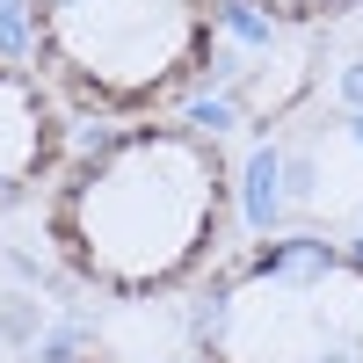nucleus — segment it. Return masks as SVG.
I'll return each instance as SVG.
<instances>
[{
  "instance_id": "f257e3e1",
  "label": "nucleus",
  "mask_w": 363,
  "mask_h": 363,
  "mask_svg": "<svg viewBox=\"0 0 363 363\" xmlns=\"http://www.w3.org/2000/svg\"><path fill=\"white\" fill-rule=\"evenodd\" d=\"M233 233V153L189 116H124L73 145L44 189V240L73 284L153 306L196 291Z\"/></svg>"
},
{
  "instance_id": "423d86ee",
  "label": "nucleus",
  "mask_w": 363,
  "mask_h": 363,
  "mask_svg": "<svg viewBox=\"0 0 363 363\" xmlns=\"http://www.w3.org/2000/svg\"><path fill=\"white\" fill-rule=\"evenodd\" d=\"M15 363H116V356L87 349V342H44V349H29V356H15Z\"/></svg>"
},
{
  "instance_id": "39448f33",
  "label": "nucleus",
  "mask_w": 363,
  "mask_h": 363,
  "mask_svg": "<svg viewBox=\"0 0 363 363\" xmlns=\"http://www.w3.org/2000/svg\"><path fill=\"white\" fill-rule=\"evenodd\" d=\"M247 15H262L269 29H320V22H342L356 15L363 0H240Z\"/></svg>"
},
{
  "instance_id": "f03ea898",
  "label": "nucleus",
  "mask_w": 363,
  "mask_h": 363,
  "mask_svg": "<svg viewBox=\"0 0 363 363\" xmlns=\"http://www.w3.org/2000/svg\"><path fill=\"white\" fill-rule=\"evenodd\" d=\"M196 363H363V247L262 233L203 269L189 306Z\"/></svg>"
},
{
  "instance_id": "20e7f679",
  "label": "nucleus",
  "mask_w": 363,
  "mask_h": 363,
  "mask_svg": "<svg viewBox=\"0 0 363 363\" xmlns=\"http://www.w3.org/2000/svg\"><path fill=\"white\" fill-rule=\"evenodd\" d=\"M66 116L73 109L58 102V87L29 66V58L0 51V218L58 182V167L73 153Z\"/></svg>"
},
{
  "instance_id": "7ed1b4c3",
  "label": "nucleus",
  "mask_w": 363,
  "mask_h": 363,
  "mask_svg": "<svg viewBox=\"0 0 363 363\" xmlns=\"http://www.w3.org/2000/svg\"><path fill=\"white\" fill-rule=\"evenodd\" d=\"M22 37L73 116H167L218 66V0H22Z\"/></svg>"
}]
</instances>
